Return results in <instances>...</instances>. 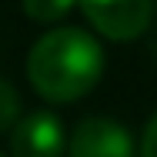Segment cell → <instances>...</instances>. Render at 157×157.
Wrapping results in <instances>:
<instances>
[{"label":"cell","mask_w":157,"mask_h":157,"mask_svg":"<svg viewBox=\"0 0 157 157\" xmlns=\"http://www.w3.org/2000/svg\"><path fill=\"white\" fill-rule=\"evenodd\" d=\"M104 74V50L80 27L47 30L27 54L30 87L50 104H74L97 87Z\"/></svg>","instance_id":"obj_1"},{"label":"cell","mask_w":157,"mask_h":157,"mask_svg":"<svg viewBox=\"0 0 157 157\" xmlns=\"http://www.w3.org/2000/svg\"><path fill=\"white\" fill-rule=\"evenodd\" d=\"M77 7L107 40H134L147 30L154 0H77Z\"/></svg>","instance_id":"obj_2"},{"label":"cell","mask_w":157,"mask_h":157,"mask_svg":"<svg viewBox=\"0 0 157 157\" xmlns=\"http://www.w3.org/2000/svg\"><path fill=\"white\" fill-rule=\"evenodd\" d=\"M67 154V134L57 114L33 110L20 117L10 130V157H63Z\"/></svg>","instance_id":"obj_3"},{"label":"cell","mask_w":157,"mask_h":157,"mask_svg":"<svg viewBox=\"0 0 157 157\" xmlns=\"http://www.w3.org/2000/svg\"><path fill=\"white\" fill-rule=\"evenodd\" d=\"M67 157H134V137L110 117H87L74 127Z\"/></svg>","instance_id":"obj_4"},{"label":"cell","mask_w":157,"mask_h":157,"mask_svg":"<svg viewBox=\"0 0 157 157\" xmlns=\"http://www.w3.org/2000/svg\"><path fill=\"white\" fill-rule=\"evenodd\" d=\"M77 0H24V13L37 24H57L74 10Z\"/></svg>","instance_id":"obj_5"},{"label":"cell","mask_w":157,"mask_h":157,"mask_svg":"<svg viewBox=\"0 0 157 157\" xmlns=\"http://www.w3.org/2000/svg\"><path fill=\"white\" fill-rule=\"evenodd\" d=\"M17 114H20V97L0 77V134L10 130V127H17Z\"/></svg>","instance_id":"obj_6"},{"label":"cell","mask_w":157,"mask_h":157,"mask_svg":"<svg viewBox=\"0 0 157 157\" xmlns=\"http://www.w3.org/2000/svg\"><path fill=\"white\" fill-rule=\"evenodd\" d=\"M140 157H157V114L151 117V124L144 127V137H140Z\"/></svg>","instance_id":"obj_7"},{"label":"cell","mask_w":157,"mask_h":157,"mask_svg":"<svg viewBox=\"0 0 157 157\" xmlns=\"http://www.w3.org/2000/svg\"><path fill=\"white\" fill-rule=\"evenodd\" d=\"M154 7H157V0H154Z\"/></svg>","instance_id":"obj_8"},{"label":"cell","mask_w":157,"mask_h":157,"mask_svg":"<svg viewBox=\"0 0 157 157\" xmlns=\"http://www.w3.org/2000/svg\"><path fill=\"white\" fill-rule=\"evenodd\" d=\"M0 157H3V154H0Z\"/></svg>","instance_id":"obj_9"}]
</instances>
